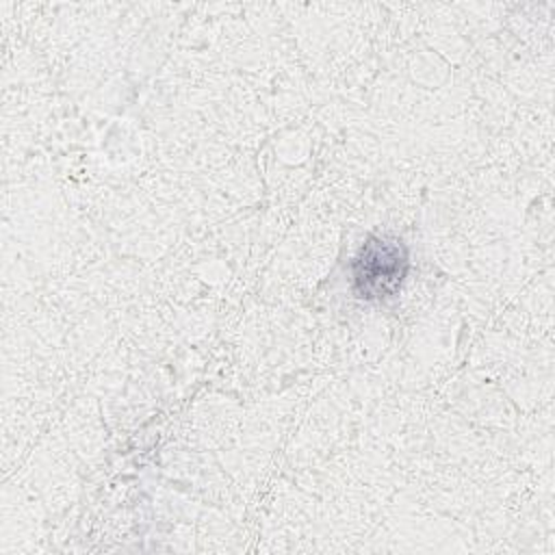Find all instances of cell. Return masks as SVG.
Segmentation results:
<instances>
[{
	"instance_id": "6da1fadb",
	"label": "cell",
	"mask_w": 555,
	"mask_h": 555,
	"mask_svg": "<svg viewBox=\"0 0 555 555\" xmlns=\"http://www.w3.org/2000/svg\"><path fill=\"white\" fill-rule=\"evenodd\" d=\"M408 264L405 249L397 241L371 238L353 262L356 286L362 297H382L403 278Z\"/></svg>"
}]
</instances>
